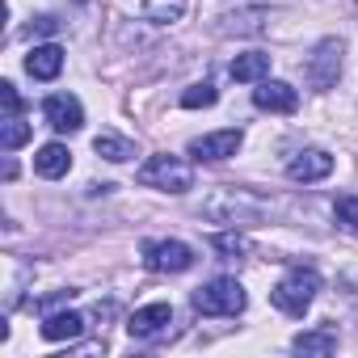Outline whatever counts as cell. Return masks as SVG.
Listing matches in <instances>:
<instances>
[{"mask_svg":"<svg viewBox=\"0 0 358 358\" xmlns=\"http://www.w3.org/2000/svg\"><path fill=\"white\" fill-rule=\"evenodd\" d=\"M0 101H5V118L9 114H22V97H17V89L5 80V85H0Z\"/></svg>","mask_w":358,"mask_h":358,"instance_id":"d4e9b609","label":"cell"},{"mask_svg":"<svg viewBox=\"0 0 358 358\" xmlns=\"http://www.w3.org/2000/svg\"><path fill=\"white\" fill-rule=\"evenodd\" d=\"M26 72H30L34 80H55V76L64 72V47H59V43L34 47V51L26 55Z\"/></svg>","mask_w":358,"mask_h":358,"instance_id":"4fadbf2b","label":"cell"},{"mask_svg":"<svg viewBox=\"0 0 358 358\" xmlns=\"http://www.w3.org/2000/svg\"><path fill=\"white\" fill-rule=\"evenodd\" d=\"M93 152L106 156L110 164H127V160H135V143L122 139V135H114V131H101V135L93 139Z\"/></svg>","mask_w":358,"mask_h":358,"instance_id":"e0dca14e","label":"cell"},{"mask_svg":"<svg viewBox=\"0 0 358 358\" xmlns=\"http://www.w3.org/2000/svg\"><path fill=\"white\" fill-rule=\"evenodd\" d=\"M333 173V156L324 148H303L291 164H287V177L291 182H324Z\"/></svg>","mask_w":358,"mask_h":358,"instance_id":"8fae6325","label":"cell"},{"mask_svg":"<svg viewBox=\"0 0 358 358\" xmlns=\"http://www.w3.org/2000/svg\"><path fill=\"white\" fill-rule=\"evenodd\" d=\"M341 64H345V43L341 38H320L312 47L308 64H303V76H308V85L316 93H329L337 85V76H341Z\"/></svg>","mask_w":358,"mask_h":358,"instance_id":"5b68a950","label":"cell"},{"mask_svg":"<svg viewBox=\"0 0 358 358\" xmlns=\"http://www.w3.org/2000/svg\"><path fill=\"white\" fill-rule=\"evenodd\" d=\"M76 5H89V0H76Z\"/></svg>","mask_w":358,"mask_h":358,"instance_id":"484cf974","label":"cell"},{"mask_svg":"<svg viewBox=\"0 0 358 358\" xmlns=\"http://www.w3.org/2000/svg\"><path fill=\"white\" fill-rule=\"evenodd\" d=\"M59 30V17H51V13H38L34 22H30V38H38V34H55Z\"/></svg>","mask_w":358,"mask_h":358,"instance_id":"cb8c5ba5","label":"cell"},{"mask_svg":"<svg viewBox=\"0 0 358 358\" xmlns=\"http://www.w3.org/2000/svg\"><path fill=\"white\" fill-rule=\"evenodd\" d=\"M85 329H89V324H85V316H80V312H51V316L43 320V329H38V333H43L47 341H76Z\"/></svg>","mask_w":358,"mask_h":358,"instance_id":"5bb4252c","label":"cell"},{"mask_svg":"<svg viewBox=\"0 0 358 358\" xmlns=\"http://www.w3.org/2000/svg\"><path fill=\"white\" fill-rule=\"evenodd\" d=\"M354 9H358V0H354Z\"/></svg>","mask_w":358,"mask_h":358,"instance_id":"4316f807","label":"cell"},{"mask_svg":"<svg viewBox=\"0 0 358 358\" xmlns=\"http://www.w3.org/2000/svg\"><path fill=\"white\" fill-rule=\"evenodd\" d=\"M211 249L224 253V257H245L253 245H249V236H241L236 228H228V232H215V236H211Z\"/></svg>","mask_w":358,"mask_h":358,"instance_id":"44dd1931","label":"cell"},{"mask_svg":"<svg viewBox=\"0 0 358 358\" xmlns=\"http://www.w3.org/2000/svg\"><path fill=\"white\" fill-rule=\"evenodd\" d=\"M266 9H249V13H232V17H224V26H220V34H262L266 30Z\"/></svg>","mask_w":358,"mask_h":358,"instance_id":"d6986e66","label":"cell"},{"mask_svg":"<svg viewBox=\"0 0 358 358\" xmlns=\"http://www.w3.org/2000/svg\"><path fill=\"white\" fill-rule=\"evenodd\" d=\"M169 324H173V308L160 299V303H143V308H135L131 320H127V333H131L135 341H152V337H160Z\"/></svg>","mask_w":358,"mask_h":358,"instance_id":"9c48e42d","label":"cell"},{"mask_svg":"<svg viewBox=\"0 0 358 358\" xmlns=\"http://www.w3.org/2000/svg\"><path fill=\"white\" fill-rule=\"evenodd\" d=\"M241 143H245V131L241 127H228V131H211V135H199V139H190V156L194 160H207V164H215V160H228V156H236L241 152Z\"/></svg>","mask_w":358,"mask_h":358,"instance_id":"ba28073f","label":"cell"},{"mask_svg":"<svg viewBox=\"0 0 358 358\" xmlns=\"http://www.w3.org/2000/svg\"><path fill=\"white\" fill-rule=\"evenodd\" d=\"M43 118H47L51 131L76 135V131L85 127V106H80V97H72V93H51V97L43 101Z\"/></svg>","mask_w":358,"mask_h":358,"instance_id":"52a82bcc","label":"cell"},{"mask_svg":"<svg viewBox=\"0 0 358 358\" xmlns=\"http://www.w3.org/2000/svg\"><path fill=\"white\" fill-rule=\"evenodd\" d=\"M333 220H337L341 228L358 232V194H341V199H333Z\"/></svg>","mask_w":358,"mask_h":358,"instance_id":"603a6c76","label":"cell"},{"mask_svg":"<svg viewBox=\"0 0 358 358\" xmlns=\"http://www.w3.org/2000/svg\"><path fill=\"white\" fill-rule=\"evenodd\" d=\"M253 106L257 110H270V114H295L299 110V93H295V85H287V80H257V89H253Z\"/></svg>","mask_w":358,"mask_h":358,"instance_id":"30bf717a","label":"cell"},{"mask_svg":"<svg viewBox=\"0 0 358 358\" xmlns=\"http://www.w3.org/2000/svg\"><path fill=\"white\" fill-rule=\"evenodd\" d=\"M228 72H232V80H241V85H257V80L270 76V55H266V51H245V55L232 59Z\"/></svg>","mask_w":358,"mask_h":358,"instance_id":"9a60e30c","label":"cell"},{"mask_svg":"<svg viewBox=\"0 0 358 358\" xmlns=\"http://www.w3.org/2000/svg\"><path fill=\"white\" fill-rule=\"evenodd\" d=\"M30 135H34V131H30V122H26L22 114H9L5 122H0V148H5V152H17Z\"/></svg>","mask_w":358,"mask_h":358,"instance_id":"ffe728a7","label":"cell"},{"mask_svg":"<svg viewBox=\"0 0 358 358\" xmlns=\"http://www.w3.org/2000/svg\"><path fill=\"white\" fill-rule=\"evenodd\" d=\"M215 101H220V93H215L211 80H199V85H190V89L182 93V106H186V110H211Z\"/></svg>","mask_w":358,"mask_h":358,"instance_id":"7402d4cb","label":"cell"},{"mask_svg":"<svg viewBox=\"0 0 358 358\" xmlns=\"http://www.w3.org/2000/svg\"><path fill=\"white\" fill-rule=\"evenodd\" d=\"M135 182L148 186V190H164V194H186L194 190V169L182 160V156H169V152H156L139 164Z\"/></svg>","mask_w":358,"mask_h":358,"instance_id":"7a4b0ae2","label":"cell"},{"mask_svg":"<svg viewBox=\"0 0 358 358\" xmlns=\"http://www.w3.org/2000/svg\"><path fill=\"white\" fill-rule=\"evenodd\" d=\"M139 257L152 274H182L194 266V249L186 241H143Z\"/></svg>","mask_w":358,"mask_h":358,"instance_id":"8992f818","label":"cell"},{"mask_svg":"<svg viewBox=\"0 0 358 358\" xmlns=\"http://www.w3.org/2000/svg\"><path fill=\"white\" fill-rule=\"evenodd\" d=\"M190 303L203 316H241L245 303H249V295H245V287L236 278H211V282H203L190 295Z\"/></svg>","mask_w":358,"mask_h":358,"instance_id":"277c9868","label":"cell"},{"mask_svg":"<svg viewBox=\"0 0 358 358\" xmlns=\"http://www.w3.org/2000/svg\"><path fill=\"white\" fill-rule=\"evenodd\" d=\"M203 215L211 224H228V228H253L266 215V199L249 194V190H211L203 199Z\"/></svg>","mask_w":358,"mask_h":358,"instance_id":"6da1fadb","label":"cell"},{"mask_svg":"<svg viewBox=\"0 0 358 358\" xmlns=\"http://www.w3.org/2000/svg\"><path fill=\"white\" fill-rule=\"evenodd\" d=\"M354 316H358V308H354Z\"/></svg>","mask_w":358,"mask_h":358,"instance_id":"83f0119b","label":"cell"},{"mask_svg":"<svg viewBox=\"0 0 358 358\" xmlns=\"http://www.w3.org/2000/svg\"><path fill=\"white\" fill-rule=\"evenodd\" d=\"M316 295H320V274H316L312 266H291V270L274 282L270 303H274L278 312H287V316H303Z\"/></svg>","mask_w":358,"mask_h":358,"instance_id":"3957f363","label":"cell"},{"mask_svg":"<svg viewBox=\"0 0 358 358\" xmlns=\"http://www.w3.org/2000/svg\"><path fill=\"white\" fill-rule=\"evenodd\" d=\"M68 169H72L68 143H43V148L34 152V173L47 177V182H59V177H68Z\"/></svg>","mask_w":358,"mask_h":358,"instance_id":"7c38bea8","label":"cell"},{"mask_svg":"<svg viewBox=\"0 0 358 358\" xmlns=\"http://www.w3.org/2000/svg\"><path fill=\"white\" fill-rule=\"evenodd\" d=\"M295 354H312V358H329L337 350V333L333 329H308V333H295L291 341Z\"/></svg>","mask_w":358,"mask_h":358,"instance_id":"2e32d148","label":"cell"},{"mask_svg":"<svg viewBox=\"0 0 358 358\" xmlns=\"http://www.w3.org/2000/svg\"><path fill=\"white\" fill-rule=\"evenodd\" d=\"M186 13V0H143V17L152 26H173V22H182Z\"/></svg>","mask_w":358,"mask_h":358,"instance_id":"ac0fdd59","label":"cell"}]
</instances>
